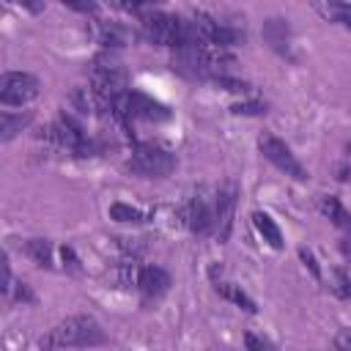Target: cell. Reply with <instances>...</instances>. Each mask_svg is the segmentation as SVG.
Here are the masks:
<instances>
[{
	"label": "cell",
	"instance_id": "28",
	"mask_svg": "<svg viewBox=\"0 0 351 351\" xmlns=\"http://www.w3.org/2000/svg\"><path fill=\"white\" fill-rule=\"evenodd\" d=\"M69 5H71V8H77V11H85V14H88V11H96V5H93V3H74V0H69Z\"/></svg>",
	"mask_w": 351,
	"mask_h": 351
},
{
	"label": "cell",
	"instance_id": "11",
	"mask_svg": "<svg viewBox=\"0 0 351 351\" xmlns=\"http://www.w3.org/2000/svg\"><path fill=\"white\" fill-rule=\"evenodd\" d=\"M93 36H96V41L104 44V47H126V44L134 38V33H132L129 27L118 25V22H96Z\"/></svg>",
	"mask_w": 351,
	"mask_h": 351
},
{
	"label": "cell",
	"instance_id": "18",
	"mask_svg": "<svg viewBox=\"0 0 351 351\" xmlns=\"http://www.w3.org/2000/svg\"><path fill=\"white\" fill-rule=\"evenodd\" d=\"M315 11L324 14L329 22H340V25L351 27V5H346V3H318Z\"/></svg>",
	"mask_w": 351,
	"mask_h": 351
},
{
	"label": "cell",
	"instance_id": "20",
	"mask_svg": "<svg viewBox=\"0 0 351 351\" xmlns=\"http://www.w3.org/2000/svg\"><path fill=\"white\" fill-rule=\"evenodd\" d=\"M332 291L340 296V299H351V277L346 271H337L335 274V282H332Z\"/></svg>",
	"mask_w": 351,
	"mask_h": 351
},
{
	"label": "cell",
	"instance_id": "24",
	"mask_svg": "<svg viewBox=\"0 0 351 351\" xmlns=\"http://www.w3.org/2000/svg\"><path fill=\"white\" fill-rule=\"evenodd\" d=\"M299 258H302V261H304V266L313 271V277H315V280H321V269H318V263H315V255H313L310 250H304V247H302V250H299Z\"/></svg>",
	"mask_w": 351,
	"mask_h": 351
},
{
	"label": "cell",
	"instance_id": "23",
	"mask_svg": "<svg viewBox=\"0 0 351 351\" xmlns=\"http://www.w3.org/2000/svg\"><path fill=\"white\" fill-rule=\"evenodd\" d=\"M244 346H247V351H274V346L269 340H263L261 335H255V332L244 335Z\"/></svg>",
	"mask_w": 351,
	"mask_h": 351
},
{
	"label": "cell",
	"instance_id": "2",
	"mask_svg": "<svg viewBox=\"0 0 351 351\" xmlns=\"http://www.w3.org/2000/svg\"><path fill=\"white\" fill-rule=\"evenodd\" d=\"M170 63L184 77L217 80V77H225V71L236 66V58L217 47H184V49L173 52Z\"/></svg>",
	"mask_w": 351,
	"mask_h": 351
},
{
	"label": "cell",
	"instance_id": "14",
	"mask_svg": "<svg viewBox=\"0 0 351 351\" xmlns=\"http://www.w3.org/2000/svg\"><path fill=\"white\" fill-rule=\"evenodd\" d=\"M252 222H255L258 233L263 236V241H266L269 247H274V250H280V247H282V233H280V228L274 225V219H271L269 214L255 211V214H252Z\"/></svg>",
	"mask_w": 351,
	"mask_h": 351
},
{
	"label": "cell",
	"instance_id": "21",
	"mask_svg": "<svg viewBox=\"0 0 351 351\" xmlns=\"http://www.w3.org/2000/svg\"><path fill=\"white\" fill-rule=\"evenodd\" d=\"M214 82H217L219 88L230 90V93H247V90H250V85H247L244 80H233V77H228V74H225V77H217Z\"/></svg>",
	"mask_w": 351,
	"mask_h": 351
},
{
	"label": "cell",
	"instance_id": "25",
	"mask_svg": "<svg viewBox=\"0 0 351 351\" xmlns=\"http://www.w3.org/2000/svg\"><path fill=\"white\" fill-rule=\"evenodd\" d=\"M335 351H351V329H340L335 335Z\"/></svg>",
	"mask_w": 351,
	"mask_h": 351
},
{
	"label": "cell",
	"instance_id": "9",
	"mask_svg": "<svg viewBox=\"0 0 351 351\" xmlns=\"http://www.w3.org/2000/svg\"><path fill=\"white\" fill-rule=\"evenodd\" d=\"M233 208H236V186L225 184L214 195V217H217V233L225 241L233 228Z\"/></svg>",
	"mask_w": 351,
	"mask_h": 351
},
{
	"label": "cell",
	"instance_id": "4",
	"mask_svg": "<svg viewBox=\"0 0 351 351\" xmlns=\"http://www.w3.org/2000/svg\"><path fill=\"white\" fill-rule=\"evenodd\" d=\"M126 167L143 178H165L176 170V156L162 145L143 143V145H134Z\"/></svg>",
	"mask_w": 351,
	"mask_h": 351
},
{
	"label": "cell",
	"instance_id": "12",
	"mask_svg": "<svg viewBox=\"0 0 351 351\" xmlns=\"http://www.w3.org/2000/svg\"><path fill=\"white\" fill-rule=\"evenodd\" d=\"M263 38L271 44V49L285 52V49H288V38H291L288 19H280V16L266 19V22H263Z\"/></svg>",
	"mask_w": 351,
	"mask_h": 351
},
{
	"label": "cell",
	"instance_id": "1",
	"mask_svg": "<svg viewBox=\"0 0 351 351\" xmlns=\"http://www.w3.org/2000/svg\"><path fill=\"white\" fill-rule=\"evenodd\" d=\"M107 340L101 324L93 315H69L66 321L55 324L47 335L38 337L41 351H60V348H90Z\"/></svg>",
	"mask_w": 351,
	"mask_h": 351
},
{
	"label": "cell",
	"instance_id": "15",
	"mask_svg": "<svg viewBox=\"0 0 351 351\" xmlns=\"http://www.w3.org/2000/svg\"><path fill=\"white\" fill-rule=\"evenodd\" d=\"M22 250H25V255H27L36 266H41V269H49V266H52V247H49L47 239H27Z\"/></svg>",
	"mask_w": 351,
	"mask_h": 351
},
{
	"label": "cell",
	"instance_id": "7",
	"mask_svg": "<svg viewBox=\"0 0 351 351\" xmlns=\"http://www.w3.org/2000/svg\"><path fill=\"white\" fill-rule=\"evenodd\" d=\"M258 148H261V154H263L277 170H282L285 176H293L296 181H304V178H307V170L302 167V162L293 156V151H291L280 137H274V134H261Z\"/></svg>",
	"mask_w": 351,
	"mask_h": 351
},
{
	"label": "cell",
	"instance_id": "16",
	"mask_svg": "<svg viewBox=\"0 0 351 351\" xmlns=\"http://www.w3.org/2000/svg\"><path fill=\"white\" fill-rule=\"evenodd\" d=\"M214 291L222 296V299H228V302H233V304H239L241 310H247V313H255L258 307H255V302L239 288V285H233V282H214Z\"/></svg>",
	"mask_w": 351,
	"mask_h": 351
},
{
	"label": "cell",
	"instance_id": "5",
	"mask_svg": "<svg viewBox=\"0 0 351 351\" xmlns=\"http://www.w3.org/2000/svg\"><path fill=\"white\" fill-rule=\"evenodd\" d=\"M41 140H44L49 148H58V151H71V154L77 156V151L82 148V143H85L88 137H85L82 126H80V123H77L71 115H60L58 121H52V123L44 129Z\"/></svg>",
	"mask_w": 351,
	"mask_h": 351
},
{
	"label": "cell",
	"instance_id": "6",
	"mask_svg": "<svg viewBox=\"0 0 351 351\" xmlns=\"http://www.w3.org/2000/svg\"><path fill=\"white\" fill-rule=\"evenodd\" d=\"M38 96V80L27 71H8L0 80V101L5 107H22Z\"/></svg>",
	"mask_w": 351,
	"mask_h": 351
},
{
	"label": "cell",
	"instance_id": "10",
	"mask_svg": "<svg viewBox=\"0 0 351 351\" xmlns=\"http://www.w3.org/2000/svg\"><path fill=\"white\" fill-rule=\"evenodd\" d=\"M137 288L145 299H159L170 288V274L162 266H143L137 277Z\"/></svg>",
	"mask_w": 351,
	"mask_h": 351
},
{
	"label": "cell",
	"instance_id": "22",
	"mask_svg": "<svg viewBox=\"0 0 351 351\" xmlns=\"http://www.w3.org/2000/svg\"><path fill=\"white\" fill-rule=\"evenodd\" d=\"M230 112H236V115H261V112H266V104H261V101H239V104L230 107Z\"/></svg>",
	"mask_w": 351,
	"mask_h": 351
},
{
	"label": "cell",
	"instance_id": "13",
	"mask_svg": "<svg viewBox=\"0 0 351 351\" xmlns=\"http://www.w3.org/2000/svg\"><path fill=\"white\" fill-rule=\"evenodd\" d=\"M318 206H321L324 217H326V219H332V225H337L340 230L351 233V214L343 208V203H340L337 197H332V195H324Z\"/></svg>",
	"mask_w": 351,
	"mask_h": 351
},
{
	"label": "cell",
	"instance_id": "19",
	"mask_svg": "<svg viewBox=\"0 0 351 351\" xmlns=\"http://www.w3.org/2000/svg\"><path fill=\"white\" fill-rule=\"evenodd\" d=\"M110 217L115 222H145V211L129 206V203H112L110 206Z\"/></svg>",
	"mask_w": 351,
	"mask_h": 351
},
{
	"label": "cell",
	"instance_id": "27",
	"mask_svg": "<svg viewBox=\"0 0 351 351\" xmlns=\"http://www.w3.org/2000/svg\"><path fill=\"white\" fill-rule=\"evenodd\" d=\"M33 299H36V296H33V291H30L25 282H19V285H16V302H25V304H30Z\"/></svg>",
	"mask_w": 351,
	"mask_h": 351
},
{
	"label": "cell",
	"instance_id": "26",
	"mask_svg": "<svg viewBox=\"0 0 351 351\" xmlns=\"http://www.w3.org/2000/svg\"><path fill=\"white\" fill-rule=\"evenodd\" d=\"M60 258H63V266H66V269H71V271L80 269V261H77V255H74L71 247H63V250H60Z\"/></svg>",
	"mask_w": 351,
	"mask_h": 351
},
{
	"label": "cell",
	"instance_id": "3",
	"mask_svg": "<svg viewBox=\"0 0 351 351\" xmlns=\"http://www.w3.org/2000/svg\"><path fill=\"white\" fill-rule=\"evenodd\" d=\"M88 80H90V88H93L99 96H104L107 101H115L118 96L129 93V90H126V88H129L126 69H123L115 58H110V55H99V58L90 60V66H88Z\"/></svg>",
	"mask_w": 351,
	"mask_h": 351
},
{
	"label": "cell",
	"instance_id": "8",
	"mask_svg": "<svg viewBox=\"0 0 351 351\" xmlns=\"http://www.w3.org/2000/svg\"><path fill=\"white\" fill-rule=\"evenodd\" d=\"M184 222L189 225L192 233L197 236H208L211 230H217V217H214V206L203 197V195H195L186 208H184Z\"/></svg>",
	"mask_w": 351,
	"mask_h": 351
},
{
	"label": "cell",
	"instance_id": "17",
	"mask_svg": "<svg viewBox=\"0 0 351 351\" xmlns=\"http://www.w3.org/2000/svg\"><path fill=\"white\" fill-rule=\"evenodd\" d=\"M30 123V112H0V137L11 140L16 132H22Z\"/></svg>",
	"mask_w": 351,
	"mask_h": 351
},
{
	"label": "cell",
	"instance_id": "29",
	"mask_svg": "<svg viewBox=\"0 0 351 351\" xmlns=\"http://www.w3.org/2000/svg\"><path fill=\"white\" fill-rule=\"evenodd\" d=\"M337 173H340V176H337L340 181H351V170H348V167H340Z\"/></svg>",
	"mask_w": 351,
	"mask_h": 351
}]
</instances>
